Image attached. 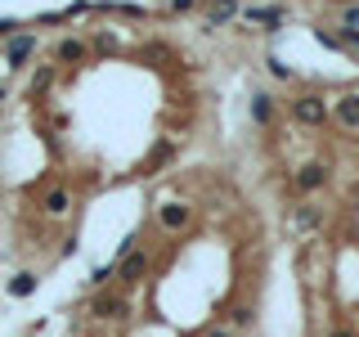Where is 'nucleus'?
<instances>
[{"instance_id":"2eb2a0df","label":"nucleus","mask_w":359,"mask_h":337,"mask_svg":"<svg viewBox=\"0 0 359 337\" xmlns=\"http://www.w3.org/2000/svg\"><path fill=\"white\" fill-rule=\"evenodd\" d=\"M252 319H256V315H252V306H233V310H229V329H233V333H238V329H247Z\"/></svg>"},{"instance_id":"6e6552de","label":"nucleus","mask_w":359,"mask_h":337,"mask_svg":"<svg viewBox=\"0 0 359 337\" xmlns=\"http://www.w3.org/2000/svg\"><path fill=\"white\" fill-rule=\"evenodd\" d=\"M72 207V194H67L63 185H54V189H45V198H41V211L45 216H63V211Z\"/></svg>"},{"instance_id":"f257e3e1","label":"nucleus","mask_w":359,"mask_h":337,"mask_svg":"<svg viewBox=\"0 0 359 337\" xmlns=\"http://www.w3.org/2000/svg\"><path fill=\"white\" fill-rule=\"evenodd\" d=\"M292 117H297L301 126H323V121H328V104H323L319 95H301V99H292Z\"/></svg>"},{"instance_id":"f03ea898","label":"nucleus","mask_w":359,"mask_h":337,"mask_svg":"<svg viewBox=\"0 0 359 337\" xmlns=\"http://www.w3.org/2000/svg\"><path fill=\"white\" fill-rule=\"evenodd\" d=\"M149 265H153V261H149V252H140V247H135V252H126V256L117 261V279H121L126 288H135V284H144Z\"/></svg>"},{"instance_id":"20e7f679","label":"nucleus","mask_w":359,"mask_h":337,"mask_svg":"<svg viewBox=\"0 0 359 337\" xmlns=\"http://www.w3.org/2000/svg\"><path fill=\"white\" fill-rule=\"evenodd\" d=\"M328 180H332V176H328V166H323V162H306V166L297 171V189H301V194H319Z\"/></svg>"},{"instance_id":"aec40b11","label":"nucleus","mask_w":359,"mask_h":337,"mask_svg":"<svg viewBox=\"0 0 359 337\" xmlns=\"http://www.w3.org/2000/svg\"><path fill=\"white\" fill-rule=\"evenodd\" d=\"M198 0H171V9H180V14H184V9H194Z\"/></svg>"},{"instance_id":"ddd939ff","label":"nucleus","mask_w":359,"mask_h":337,"mask_svg":"<svg viewBox=\"0 0 359 337\" xmlns=\"http://www.w3.org/2000/svg\"><path fill=\"white\" fill-rule=\"evenodd\" d=\"M32 292H36V275H32V270H22V275L9 279V297H32Z\"/></svg>"},{"instance_id":"a211bd4d","label":"nucleus","mask_w":359,"mask_h":337,"mask_svg":"<svg viewBox=\"0 0 359 337\" xmlns=\"http://www.w3.org/2000/svg\"><path fill=\"white\" fill-rule=\"evenodd\" d=\"M18 27H22L18 18H0V37H5V41H9V37H18Z\"/></svg>"},{"instance_id":"393cba45","label":"nucleus","mask_w":359,"mask_h":337,"mask_svg":"<svg viewBox=\"0 0 359 337\" xmlns=\"http://www.w3.org/2000/svg\"><path fill=\"white\" fill-rule=\"evenodd\" d=\"M211 5H216V0H211Z\"/></svg>"},{"instance_id":"b1692460","label":"nucleus","mask_w":359,"mask_h":337,"mask_svg":"<svg viewBox=\"0 0 359 337\" xmlns=\"http://www.w3.org/2000/svg\"><path fill=\"white\" fill-rule=\"evenodd\" d=\"M0 99H5V90H0Z\"/></svg>"},{"instance_id":"7ed1b4c3","label":"nucleus","mask_w":359,"mask_h":337,"mask_svg":"<svg viewBox=\"0 0 359 337\" xmlns=\"http://www.w3.org/2000/svg\"><path fill=\"white\" fill-rule=\"evenodd\" d=\"M189 220H194V207H189V202H162V207H157V225H162L166 234L189 230Z\"/></svg>"},{"instance_id":"4468645a","label":"nucleus","mask_w":359,"mask_h":337,"mask_svg":"<svg viewBox=\"0 0 359 337\" xmlns=\"http://www.w3.org/2000/svg\"><path fill=\"white\" fill-rule=\"evenodd\" d=\"M59 59H63V63H76V59H86V45L76 41V37H67V41L59 45Z\"/></svg>"},{"instance_id":"1a4fd4ad","label":"nucleus","mask_w":359,"mask_h":337,"mask_svg":"<svg viewBox=\"0 0 359 337\" xmlns=\"http://www.w3.org/2000/svg\"><path fill=\"white\" fill-rule=\"evenodd\" d=\"M319 225H323V207H314V202H301V207L292 211V230L306 234V230H319Z\"/></svg>"},{"instance_id":"5701e85b","label":"nucleus","mask_w":359,"mask_h":337,"mask_svg":"<svg viewBox=\"0 0 359 337\" xmlns=\"http://www.w3.org/2000/svg\"><path fill=\"white\" fill-rule=\"evenodd\" d=\"M27 337H41V333H27Z\"/></svg>"},{"instance_id":"412c9836","label":"nucleus","mask_w":359,"mask_h":337,"mask_svg":"<svg viewBox=\"0 0 359 337\" xmlns=\"http://www.w3.org/2000/svg\"><path fill=\"white\" fill-rule=\"evenodd\" d=\"M359 22V9H346V27H355Z\"/></svg>"},{"instance_id":"6ab92c4d","label":"nucleus","mask_w":359,"mask_h":337,"mask_svg":"<svg viewBox=\"0 0 359 337\" xmlns=\"http://www.w3.org/2000/svg\"><path fill=\"white\" fill-rule=\"evenodd\" d=\"M207 337H233L229 324H216V329H207Z\"/></svg>"},{"instance_id":"0eeeda50","label":"nucleus","mask_w":359,"mask_h":337,"mask_svg":"<svg viewBox=\"0 0 359 337\" xmlns=\"http://www.w3.org/2000/svg\"><path fill=\"white\" fill-rule=\"evenodd\" d=\"M283 18H287V9H278V5H256V9H247V22H256V27H265V32H274Z\"/></svg>"},{"instance_id":"dca6fc26","label":"nucleus","mask_w":359,"mask_h":337,"mask_svg":"<svg viewBox=\"0 0 359 337\" xmlns=\"http://www.w3.org/2000/svg\"><path fill=\"white\" fill-rule=\"evenodd\" d=\"M50 81H54V67H41V72L32 77V95H41V90H50Z\"/></svg>"},{"instance_id":"423d86ee","label":"nucleus","mask_w":359,"mask_h":337,"mask_svg":"<svg viewBox=\"0 0 359 337\" xmlns=\"http://www.w3.org/2000/svg\"><path fill=\"white\" fill-rule=\"evenodd\" d=\"M332 117L341 121L346 131H359V95H341V99L332 104Z\"/></svg>"},{"instance_id":"f8f14e48","label":"nucleus","mask_w":359,"mask_h":337,"mask_svg":"<svg viewBox=\"0 0 359 337\" xmlns=\"http://www.w3.org/2000/svg\"><path fill=\"white\" fill-rule=\"evenodd\" d=\"M252 117L261 121V126H269V121H274V95H252Z\"/></svg>"},{"instance_id":"4be33fe9","label":"nucleus","mask_w":359,"mask_h":337,"mask_svg":"<svg viewBox=\"0 0 359 337\" xmlns=\"http://www.w3.org/2000/svg\"><path fill=\"white\" fill-rule=\"evenodd\" d=\"M328 337H355V333H351V329H332Z\"/></svg>"},{"instance_id":"f3484780","label":"nucleus","mask_w":359,"mask_h":337,"mask_svg":"<svg viewBox=\"0 0 359 337\" xmlns=\"http://www.w3.org/2000/svg\"><path fill=\"white\" fill-rule=\"evenodd\" d=\"M265 67H269V72L278 77V81H287V77H292V67H287L283 59H274V54H269V59H265Z\"/></svg>"},{"instance_id":"9d476101","label":"nucleus","mask_w":359,"mask_h":337,"mask_svg":"<svg viewBox=\"0 0 359 337\" xmlns=\"http://www.w3.org/2000/svg\"><path fill=\"white\" fill-rule=\"evenodd\" d=\"M95 319H126V301L121 297H99L95 301Z\"/></svg>"},{"instance_id":"9b49d317","label":"nucleus","mask_w":359,"mask_h":337,"mask_svg":"<svg viewBox=\"0 0 359 337\" xmlns=\"http://www.w3.org/2000/svg\"><path fill=\"white\" fill-rule=\"evenodd\" d=\"M229 18H238V0H216V5H211V14H207L211 27H224Z\"/></svg>"},{"instance_id":"39448f33","label":"nucleus","mask_w":359,"mask_h":337,"mask_svg":"<svg viewBox=\"0 0 359 337\" xmlns=\"http://www.w3.org/2000/svg\"><path fill=\"white\" fill-rule=\"evenodd\" d=\"M32 50H36V37H27V32H18V37L5 41V63L9 67H22L32 59Z\"/></svg>"}]
</instances>
